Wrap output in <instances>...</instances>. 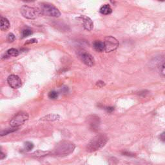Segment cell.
Returning a JSON list of instances; mask_svg holds the SVG:
<instances>
[{"label": "cell", "mask_w": 165, "mask_h": 165, "mask_svg": "<svg viewBox=\"0 0 165 165\" xmlns=\"http://www.w3.org/2000/svg\"><path fill=\"white\" fill-rule=\"evenodd\" d=\"M105 44V51L106 52H110L115 50L119 46V41L113 36H106L104 41Z\"/></svg>", "instance_id": "6"}, {"label": "cell", "mask_w": 165, "mask_h": 165, "mask_svg": "<svg viewBox=\"0 0 165 165\" xmlns=\"http://www.w3.org/2000/svg\"><path fill=\"white\" fill-rule=\"evenodd\" d=\"M94 49L97 52H101L103 50H105V44L104 42L101 41H95L93 43Z\"/></svg>", "instance_id": "13"}, {"label": "cell", "mask_w": 165, "mask_h": 165, "mask_svg": "<svg viewBox=\"0 0 165 165\" xmlns=\"http://www.w3.org/2000/svg\"><path fill=\"white\" fill-rule=\"evenodd\" d=\"M79 19H81L83 27L85 30H88V31H90L93 29L94 27V24L93 22L89 17H87L86 16H81L79 18Z\"/></svg>", "instance_id": "10"}, {"label": "cell", "mask_w": 165, "mask_h": 165, "mask_svg": "<svg viewBox=\"0 0 165 165\" xmlns=\"http://www.w3.org/2000/svg\"><path fill=\"white\" fill-rule=\"evenodd\" d=\"M40 12L43 14L50 16V17H59L61 13L58 9L56 6L49 3H42L40 4Z\"/></svg>", "instance_id": "3"}, {"label": "cell", "mask_w": 165, "mask_h": 165, "mask_svg": "<svg viewBox=\"0 0 165 165\" xmlns=\"http://www.w3.org/2000/svg\"><path fill=\"white\" fill-rule=\"evenodd\" d=\"M33 148L34 144L32 143L29 142V141L25 143V149L26 151H30L33 149Z\"/></svg>", "instance_id": "19"}, {"label": "cell", "mask_w": 165, "mask_h": 165, "mask_svg": "<svg viewBox=\"0 0 165 165\" xmlns=\"http://www.w3.org/2000/svg\"><path fill=\"white\" fill-rule=\"evenodd\" d=\"M0 23H1L0 27H1V30L3 31H6L10 28V26H11L9 20L2 16L1 17V19H0Z\"/></svg>", "instance_id": "12"}, {"label": "cell", "mask_w": 165, "mask_h": 165, "mask_svg": "<svg viewBox=\"0 0 165 165\" xmlns=\"http://www.w3.org/2000/svg\"><path fill=\"white\" fill-rule=\"evenodd\" d=\"M32 34V31L30 29H26L22 30L21 32V36H22V38H26V37H28L30 35Z\"/></svg>", "instance_id": "18"}, {"label": "cell", "mask_w": 165, "mask_h": 165, "mask_svg": "<svg viewBox=\"0 0 165 165\" xmlns=\"http://www.w3.org/2000/svg\"><path fill=\"white\" fill-rule=\"evenodd\" d=\"M108 140V137L105 134H101L94 137L90 140L86 146V150L89 152H93L98 150L105 145Z\"/></svg>", "instance_id": "1"}, {"label": "cell", "mask_w": 165, "mask_h": 165, "mask_svg": "<svg viewBox=\"0 0 165 165\" xmlns=\"http://www.w3.org/2000/svg\"><path fill=\"white\" fill-rule=\"evenodd\" d=\"M5 157H6V155H5V154H3V151H1V155H0V159H1L2 160V159H4V158H5Z\"/></svg>", "instance_id": "27"}, {"label": "cell", "mask_w": 165, "mask_h": 165, "mask_svg": "<svg viewBox=\"0 0 165 165\" xmlns=\"http://www.w3.org/2000/svg\"><path fill=\"white\" fill-rule=\"evenodd\" d=\"M37 42H38V41H37L36 39L32 38L29 40H27V41H26V43H25V45H28V44H30V43H37Z\"/></svg>", "instance_id": "22"}, {"label": "cell", "mask_w": 165, "mask_h": 165, "mask_svg": "<svg viewBox=\"0 0 165 165\" xmlns=\"http://www.w3.org/2000/svg\"><path fill=\"white\" fill-rule=\"evenodd\" d=\"M78 56L81 61L89 66H92L95 64V60L93 56L85 50H81L78 52Z\"/></svg>", "instance_id": "7"}, {"label": "cell", "mask_w": 165, "mask_h": 165, "mask_svg": "<svg viewBox=\"0 0 165 165\" xmlns=\"http://www.w3.org/2000/svg\"><path fill=\"white\" fill-rule=\"evenodd\" d=\"M50 154V151H43V150H37L35 151L32 154V156L33 157H44L47 156V155Z\"/></svg>", "instance_id": "16"}, {"label": "cell", "mask_w": 165, "mask_h": 165, "mask_svg": "<svg viewBox=\"0 0 165 165\" xmlns=\"http://www.w3.org/2000/svg\"><path fill=\"white\" fill-rule=\"evenodd\" d=\"M105 110H106V112H109V113H112L113 111L114 110V107H112V106H109V107H106Z\"/></svg>", "instance_id": "24"}, {"label": "cell", "mask_w": 165, "mask_h": 165, "mask_svg": "<svg viewBox=\"0 0 165 165\" xmlns=\"http://www.w3.org/2000/svg\"><path fill=\"white\" fill-rule=\"evenodd\" d=\"M60 119V116L58 114H49L45 117H42L39 119L41 121H58Z\"/></svg>", "instance_id": "11"}, {"label": "cell", "mask_w": 165, "mask_h": 165, "mask_svg": "<svg viewBox=\"0 0 165 165\" xmlns=\"http://www.w3.org/2000/svg\"><path fill=\"white\" fill-rule=\"evenodd\" d=\"M76 146L74 144L68 141H63L59 143L55 146L53 150V154L56 156H68L73 152Z\"/></svg>", "instance_id": "2"}, {"label": "cell", "mask_w": 165, "mask_h": 165, "mask_svg": "<svg viewBox=\"0 0 165 165\" xmlns=\"http://www.w3.org/2000/svg\"><path fill=\"white\" fill-rule=\"evenodd\" d=\"M18 55H19V52L18 50H16L15 49H11L6 51L5 56V58H10V57H16Z\"/></svg>", "instance_id": "15"}, {"label": "cell", "mask_w": 165, "mask_h": 165, "mask_svg": "<svg viewBox=\"0 0 165 165\" xmlns=\"http://www.w3.org/2000/svg\"><path fill=\"white\" fill-rule=\"evenodd\" d=\"M29 119V115L26 112H19L12 117L10 121V125L12 128H18Z\"/></svg>", "instance_id": "4"}, {"label": "cell", "mask_w": 165, "mask_h": 165, "mask_svg": "<svg viewBox=\"0 0 165 165\" xmlns=\"http://www.w3.org/2000/svg\"><path fill=\"white\" fill-rule=\"evenodd\" d=\"M96 85L98 86L99 87H100V88H101V87H103V86L105 85V83H104L103 81H99L97 82Z\"/></svg>", "instance_id": "23"}, {"label": "cell", "mask_w": 165, "mask_h": 165, "mask_svg": "<svg viewBox=\"0 0 165 165\" xmlns=\"http://www.w3.org/2000/svg\"><path fill=\"white\" fill-rule=\"evenodd\" d=\"M7 82L9 85L12 87V89H18L21 86V80L19 78V76L16 75H11L9 76L7 79Z\"/></svg>", "instance_id": "9"}, {"label": "cell", "mask_w": 165, "mask_h": 165, "mask_svg": "<svg viewBox=\"0 0 165 165\" xmlns=\"http://www.w3.org/2000/svg\"><path fill=\"white\" fill-rule=\"evenodd\" d=\"M87 122L90 128L94 131H97L100 126V118L96 115H90L87 117Z\"/></svg>", "instance_id": "8"}, {"label": "cell", "mask_w": 165, "mask_h": 165, "mask_svg": "<svg viewBox=\"0 0 165 165\" xmlns=\"http://www.w3.org/2000/svg\"><path fill=\"white\" fill-rule=\"evenodd\" d=\"M15 40V36L14 34L12 33H10L7 36V41L9 43H12Z\"/></svg>", "instance_id": "21"}, {"label": "cell", "mask_w": 165, "mask_h": 165, "mask_svg": "<svg viewBox=\"0 0 165 165\" xmlns=\"http://www.w3.org/2000/svg\"><path fill=\"white\" fill-rule=\"evenodd\" d=\"M20 12L24 18L29 19H34L37 18L38 13L40 12L39 10L35 8L30 7L27 5H24L20 9Z\"/></svg>", "instance_id": "5"}, {"label": "cell", "mask_w": 165, "mask_h": 165, "mask_svg": "<svg viewBox=\"0 0 165 165\" xmlns=\"http://www.w3.org/2000/svg\"><path fill=\"white\" fill-rule=\"evenodd\" d=\"M59 94L56 92V91H51L49 94V97L50 99H57L58 97Z\"/></svg>", "instance_id": "20"}, {"label": "cell", "mask_w": 165, "mask_h": 165, "mask_svg": "<svg viewBox=\"0 0 165 165\" xmlns=\"http://www.w3.org/2000/svg\"><path fill=\"white\" fill-rule=\"evenodd\" d=\"M159 138H160V139L163 141V142L165 143V132H163L161 134Z\"/></svg>", "instance_id": "25"}, {"label": "cell", "mask_w": 165, "mask_h": 165, "mask_svg": "<svg viewBox=\"0 0 165 165\" xmlns=\"http://www.w3.org/2000/svg\"><path fill=\"white\" fill-rule=\"evenodd\" d=\"M161 73H162V74L163 76H165V63L162 66V69H161Z\"/></svg>", "instance_id": "26"}, {"label": "cell", "mask_w": 165, "mask_h": 165, "mask_svg": "<svg viewBox=\"0 0 165 165\" xmlns=\"http://www.w3.org/2000/svg\"><path fill=\"white\" fill-rule=\"evenodd\" d=\"M17 129L18 128H11V129H5V130H2L1 131V136H5V135H7L9 133H12L13 132H14V131L17 130Z\"/></svg>", "instance_id": "17"}, {"label": "cell", "mask_w": 165, "mask_h": 165, "mask_svg": "<svg viewBox=\"0 0 165 165\" xmlns=\"http://www.w3.org/2000/svg\"><path fill=\"white\" fill-rule=\"evenodd\" d=\"M99 11L102 14L109 15L112 13V10L109 5H104L100 8Z\"/></svg>", "instance_id": "14"}]
</instances>
